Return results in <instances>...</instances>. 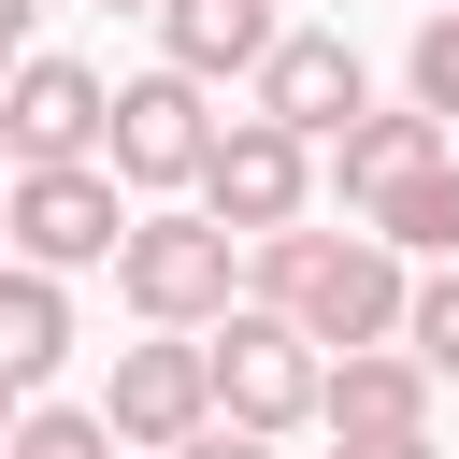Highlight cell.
<instances>
[{
  "instance_id": "cell-3",
  "label": "cell",
  "mask_w": 459,
  "mask_h": 459,
  "mask_svg": "<svg viewBox=\"0 0 459 459\" xmlns=\"http://www.w3.org/2000/svg\"><path fill=\"white\" fill-rule=\"evenodd\" d=\"M215 402L244 430H301V416H330V344L287 301H230L215 316Z\"/></svg>"
},
{
  "instance_id": "cell-12",
  "label": "cell",
  "mask_w": 459,
  "mask_h": 459,
  "mask_svg": "<svg viewBox=\"0 0 459 459\" xmlns=\"http://www.w3.org/2000/svg\"><path fill=\"white\" fill-rule=\"evenodd\" d=\"M287 29H273V0H158V57L172 72H201V86H230V72H258Z\"/></svg>"
},
{
  "instance_id": "cell-13",
  "label": "cell",
  "mask_w": 459,
  "mask_h": 459,
  "mask_svg": "<svg viewBox=\"0 0 459 459\" xmlns=\"http://www.w3.org/2000/svg\"><path fill=\"white\" fill-rule=\"evenodd\" d=\"M373 230H387L402 258H459V158H430L402 201H373Z\"/></svg>"
},
{
  "instance_id": "cell-17",
  "label": "cell",
  "mask_w": 459,
  "mask_h": 459,
  "mask_svg": "<svg viewBox=\"0 0 459 459\" xmlns=\"http://www.w3.org/2000/svg\"><path fill=\"white\" fill-rule=\"evenodd\" d=\"M330 459H445L430 430H330Z\"/></svg>"
},
{
  "instance_id": "cell-6",
  "label": "cell",
  "mask_w": 459,
  "mask_h": 459,
  "mask_svg": "<svg viewBox=\"0 0 459 459\" xmlns=\"http://www.w3.org/2000/svg\"><path fill=\"white\" fill-rule=\"evenodd\" d=\"M215 129H230V115H215V86H201V72H172V57L115 86V172H129L143 201H172V186H201V158H215Z\"/></svg>"
},
{
  "instance_id": "cell-14",
  "label": "cell",
  "mask_w": 459,
  "mask_h": 459,
  "mask_svg": "<svg viewBox=\"0 0 459 459\" xmlns=\"http://www.w3.org/2000/svg\"><path fill=\"white\" fill-rule=\"evenodd\" d=\"M0 459H129V445H115V416H100V402H29Z\"/></svg>"
},
{
  "instance_id": "cell-7",
  "label": "cell",
  "mask_w": 459,
  "mask_h": 459,
  "mask_svg": "<svg viewBox=\"0 0 459 459\" xmlns=\"http://www.w3.org/2000/svg\"><path fill=\"white\" fill-rule=\"evenodd\" d=\"M0 143H14V158H115V86H100L86 57L29 43L14 86H0Z\"/></svg>"
},
{
  "instance_id": "cell-2",
  "label": "cell",
  "mask_w": 459,
  "mask_h": 459,
  "mask_svg": "<svg viewBox=\"0 0 459 459\" xmlns=\"http://www.w3.org/2000/svg\"><path fill=\"white\" fill-rule=\"evenodd\" d=\"M129 172L115 158H14V201H0V230H14V258H43V273H100L115 244H129Z\"/></svg>"
},
{
  "instance_id": "cell-8",
  "label": "cell",
  "mask_w": 459,
  "mask_h": 459,
  "mask_svg": "<svg viewBox=\"0 0 459 459\" xmlns=\"http://www.w3.org/2000/svg\"><path fill=\"white\" fill-rule=\"evenodd\" d=\"M244 86H258V115H287V129H316V143H344V129L373 115V72H359V43H344V29H287Z\"/></svg>"
},
{
  "instance_id": "cell-11",
  "label": "cell",
  "mask_w": 459,
  "mask_h": 459,
  "mask_svg": "<svg viewBox=\"0 0 459 459\" xmlns=\"http://www.w3.org/2000/svg\"><path fill=\"white\" fill-rule=\"evenodd\" d=\"M430 359L416 344H344L330 359V430H430Z\"/></svg>"
},
{
  "instance_id": "cell-15",
  "label": "cell",
  "mask_w": 459,
  "mask_h": 459,
  "mask_svg": "<svg viewBox=\"0 0 459 459\" xmlns=\"http://www.w3.org/2000/svg\"><path fill=\"white\" fill-rule=\"evenodd\" d=\"M402 100H430V115L459 129V0L416 14V43H402Z\"/></svg>"
},
{
  "instance_id": "cell-1",
  "label": "cell",
  "mask_w": 459,
  "mask_h": 459,
  "mask_svg": "<svg viewBox=\"0 0 459 459\" xmlns=\"http://www.w3.org/2000/svg\"><path fill=\"white\" fill-rule=\"evenodd\" d=\"M115 301H129L143 330H215V316L244 301V230H230L215 201H143L129 244H115Z\"/></svg>"
},
{
  "instance_id": "cell-5",
  "label": "cell",
  "mask_w": 459,
  "mask_h": 459,
  "mask_svg": "<svg viewBox=\"0 0 459 459\" xmlns=\"http://www.w3.org/2000/svg\"><path fill=\"white\" fill-rule=\"evenodd\" d=\"M100 416H115V445L129 459H172V445H201L230 402H215V330H143V344H115V387H100Z\"/></svg>"
},
{
  "instance_id": "cell-9",
  "label": "cell",
  "mask_w": 459,
  "mask_h": 459,
  "mask_svg": "<svg viewBox=\"0 0 459 459\" xmlns=\"http://www.w3.org/2000/svg\"><path fill=\"white\" fill-rule=\"evenodd\" d=\"M430 158H445V115H430V100H402V115H359V129L330 143V186H344V215H373V201H402Z\"/></svg>"
},
{
  "instance_id": "cell-4",
  "label": "cell",
  "mask_w": 459,
  "mask_h": 459,
  "mask_svg": "<svg viewBox=\"0 0 459 459\" xmlns=\"http://www.w3.org/2000/svg\"><path fill=\"white\" fill-rule=\"evenodd\" d=\"M316 172H330V143L244 100V115L215 129V158H201V186H186V201H215V215L258 244V230H301V215H316Z\"/></svg>"
},
{
  "instance_id": "cell-19",
  "label": "cell",
  "mask_w": 459,
  "mask_h": 459,
  "mask_svg": "<svg viewBox=\"0 0 459 459\" xmlns=\"http://www.w3.org/2000/svg\"><path fill=\"white\" fill-rule=\"evenodd\" d=\"M100 14H158V0H100Z\"/></svg>"
},
{
  "instance_id": "cell-16",
  "label": "cell",
  "mask_w": 459,
  "mask_h": 459,
  "mask_svg": "<svg viewBox=\"0 0 459 459\" xmlns=\"http://www.w3.org/2000/svg\"><path fill=\"white\" fill-rule=\"evenodd\" d=\"M402 344H416L430 373H459V258H430V273H416V316H402Z\"/></svg>"
},
{
  "instance_id": "cell-10",
  "label": "cell",
  "mask_w": 459,
  "mask_h": 459,
  "mask_svg": "<svg viewBox=\"0 0 459 459\" xmlns=\"http://www.w3.org/2000/svg\"><path fill=\"white\" fill-rule=\"evenodd\" d=\"M57 359H72V273L14 258V273H0V387H14V402H43V387H57Z\"/></svg>"
},
{
  "instance_id": "cell-18",
  "label": "cell",
  "mask_w": 459,
  "mask_h": 459,
  "mask_svg": "<svg viewBox=\"0 0 459 459\" xmlns=\"http://www.w3.org/2000/svg\"><path fill=\"white\" fill-rule=\"evenodd\" d=\"M273 445H287V430H244V416H215V430H201V445H172V459H273Z\"/></svg>"
}]
</instances>
